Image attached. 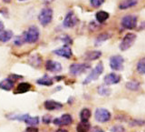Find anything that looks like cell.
I'll return each mask as SVG.
<instances>
[{"label": "cell", "mask_w": 145, "mask_h": 132, "mask_svg": "<svg viewBox=\"0 0 145 132\" xmlns=\"http://www.w3.org/2000/svg\"><path fill=\"white\" fill-rule=\"evenodd\" d=\"M39 36H40L39 29L35 26H31L24 34L25 42L29 44H34L38 41Z\"/></svg>", "instance_id": "cell-1"}, {"label": "cell", "mask_w": 145, "mask_h": 132, "mask_svg": "<svg viewBox=\"0 0 145 132\" xmlns=\"http://www.w3.org/2000/svg\"><path fill=\"white\" fill-rule=\"evenodd\" d=\"M38 20L43 26H48L53 20V10L49 7L43 8L38 16Z\"/></svg>", "instance_id": "cell-2"}, {"label": "cell", "mask_w": 145, "mask_h": 132, "mask_svg": "<svg viewBox=\"0 0 145 132\" xmlns=\"http://www.w3.org/2000/svg\"><path fill=\"white\" fill-rule=\"evenodd\" d=\"M103 72V64L102 62H100L97 64L96 67L91 71V73L87 76V77L84 80V85H87L91 83L92 81L98 79V77L102 75Z\"/></svg>", "instance_id": "cell-3"}, {"label": "cell", "mask_w": 145, "mask_h": 132, "mask_svg": "<svg viewBox=\"0 0 145 132\" xmlns=\"http://www.w3.org/2000/svg\"><path fill=\"white\" fill-rule=\"evenodd\" d=\"M111 112L107 110L106 108H99L95 110L94 113V118L95 120L100 122V123H105L108 122L111 119Z\"/></svg>", "instance_id": "cell-4"}, {"label": "cell", "mask_w": 145, "mask_h": 132, "mask_svg": "<svg viewBox=\"0 0 145 132\" xmlns=\"http://www.w3.org/2000/svg\"><path fill=\"white\" fill-rule=\"evenodd\" d=\"M136 38H137V36H136V35L133 33L126 34L120 44V49L121 51H126V50H128L131 46L134 44Z\"/></svg>", "instance_id": "cell-5"}, {"label": "cell", "mask_w": 145, "mask_h": 132, "mask_svg": "<svg viewBox=\"0 0 145 132\" xmlns=\"http://www.w3.org/2000/svg\"><path fill=\"white\" fill-rule=\"evenodd\" d=\"M121 24L123 28L126 29H134L136 26H137V17L133 15L125 16L121 18Z\"/></svg>", "instance_id": "cell-6"}, {"label": "cell", "mask_w": 145, "mask_h": 132, "mask_svg": "<svg viewBox=\"0 0 145 132\" xmlns=\"http://www.w3.org/2000/svg\"><path fill=\"white\" fill-rule=\"evenodd\" d=\"M123 63H124V59L120 55H115V56H112L110 58V67L112 70H116V71H121L123 68Z\"/></svg>", "instance_id": "cell-7"}, {"label": "cell", "mask_w": 145, "mask_h": 132, "mask_svg": "<svg viewBox=\"0 0 145 132\" xmlns=\"http://www.w3.org/2000/svg\"><path fill=\"white\" fill-rule=\"evenodd\" d=\"M90 68V65L88 64H78V63H74L72 64L70 66V73L74 76H78L84 73L87 69Z\"/></svg>", "instance_id": "cell-8"}, {"label": "cell", "mask_w": 145, "mask_h": 132, "mask_svg": "<svg viewBox=\"0 0 145 132\" xmlns=\"http://www.w3.org/2000/svg\"><path fill=\"white\" fill-rule=\"evenodd\" d=\"M77 23H78V18L76 17V16L72 12H69L65 16L63 24V26L65 27H67V28H72V27L76 26Z\"/></svg>", "instance_id": "cell-9"}, {"label": "cell", "mask_w": 145, "mask_h": 132, "mask_svg": "<svg viewBox=\"0 0 145 132\" xmlns=\"http://www.w3.org/2000/svg\"><path fill=\"white\" fill-rule=\"evenodd\" d=\"M53 123L56 126H69L72 123V117L69 114H63L62 117L54 118Z\"/></svg>", "instance_id": "cell-10"}, {"label": "cell", "mask_w": 145, "mask_h": 132, "mask_svg": "<svg viewBox=\"0 0 145 132\" xmlns=\"http://www.w3.org/2000/svg\"><path fill=\"white\" fill-rule=\"evenodd\" d=\"M54 53L56 55H57V56H59V57H65V58H71L72 56V50L67 45L65 46V47L61 48L54 50Z\"/></svg>", "instance_id": "cell-11"}, {"label": "cell", "mask_w": 145, "mask_h": 132, "mask_svg": "<svg viewBox=\"0 0 145 132\" xmlns=\"http://www.w3.org/2000/svg\"><path fill=\"white\" fill-rule=\"evenodd\" d=\"M103 81H104V84L107 86L118 84L121 81V77L119 75L115 74V73H110V74H107L104 77Z\"/></svg>", "instance_id": "cell-12"}, {"label": "cell", "mask_w": 145, "mask_h": 132, "mask_svg": "<svg viewBox=\"0 0 145 132\" xmlns=\"http://www.w3.org/2000/svg\"><path fill=\"white\" fill-rule=\"evenodd\" d=\"M45 68L52 73H57L62 70V65L59 62L54 60H47L45 63Z\"/></svg>", "instance_id": "cell-13"}, {"label": "cell", "mask_w": 145, "mask_h": 132, "mask_svg": "<svg viewBox=\"0 0 145 132\" xmlns=\"http://www.w3.org/2000/svg\"><path fill=\"white\" fill-rule=\"evenodd\" d=\"M44 106L45 109H47L49 111H53V110H58L63 108V105L60 102L54 101V100H46L44 102Z\"/></svg>", "instance_id": "cell-14"}, {"label": "cell", "mask_w": 145, "mask_h": 132, "mask_svg": "<svg viewBox=\"0 0 145 132\" xmlns=\"http://www.w3.org/2000/svg\"><path fill=\"white\" fill-rule=\"evenodd\" d=\"M32 86L27 83V82H22V83L18 84V86H16L15 94H23V93H26L31 89Z\"/></svg>", "instance_id": "cell-15"}, {"label": "cell", "mask_w": 145, "mask_h": 132, "mask_svg": "<svg viewBox=\"0 0 145 132\" xmlns=\"http://www.w3.org/2000/svg\"><path fill=\"white\" fill-rule=\"evenodd\" d=\"M14 86H15V81H13L12 79H9V77L0 82V88L6 91L11 90L14 88Z\"/></svg>", "instance_id": "cell-16"}, {"label": "cell", "mask_w": 145, "mask_h": 132, "mask_svg": "<svg viewBox=\"0 0 145 132\" xmlns=\"http://www.w3.org/2000/svg\"><path fill=\"white\" fill-rule=\"evenodd\" d=\"M102 56V52L101 51H98V50H93V51H89L85 54L84 58L85 60H88V61H93V60H96V59L100 58Z\"/></svg>", "instance_id": "cell-17"}, {"label": "cell", "mask_w": 145, "mask_h": 132, "mask_svg": "<svg viewBox=\"0 0 145 132\" xmlns=\"http://www.w3.org/2000/svg\"><path fill=\"white\" fill-rule=\"evenodd\" d=\"M138 3V0H122L119 5V8L121 10L133 7Z\"/></svg>", "instance_id": "cell-18"}, {"label": "cell", "mask_w": 145, "mask_h": 132, "mask_svg": "<svg viewBox=\"0 0 145 132\" xmlns=\"http://www.w3.org/2000/svg\"><path fill=\"white\" fill-rule=\"evenodd\" d=\"M36 83L41 85V86H52L54 84V80L52 77H50L49 76L47 75H44V77H42L41 79L36 80Z\"/></svg>", "instance_id": "cell-19"}, {"label": "cell", "mask_w": 145, "mask_h": 132, "mask_svg": "<svg viewBox=\"0 0 145 132\" xmlns=\"http://www.w3.org/2000/svg\"><path fill=\"white\" fill-rule=\"evenodd\" d=\"M13 38V32L11 30H3L0 32V41L3 43H7Z\"/></svg>", "instance_id": "cell-20"}, {"label": "cell", "mask_w": 145, "mask_h": 132, "mask_svg": "<svg viewBox=\"0 0 145 132\" xmlns=\"http://www.w3.org/2000/svg\"><path fill=\"white\" fill-rule=\"evenodd\" d=\"M28 114H15L11 113L7 115V117L11 120H18V121H25L26 119V117H28Z\"/></svg>", "instance_id": "cell-21"}, {"label": "cell", "mask_w": 145, "mask_h": 132, "mask_svg": "<svg viewBox=\"0 0 145 132\" xmlns=\"http://www.w3.org/2000/svg\"><path fill=\"white\" fill-rule=\"evenodd\" d=\"M29 63L32 67H39L42 64V58L39 55H34V56L30 57L29 58Z\"/></svg>", "instance_id": "cell-22"}, {"label": "cell", "mask_w": 145, "mask_h": 132, "mask_svg": "<svg viewBox=\"0 0 145 132\" xmlns=\"http://www.w3.org/2000/svg\"><path fill=\"white\" fill-rule=\"evenodd\" d=\"M110 15H109V13H107L106 11H99L96 13V15H95V17H96V20L99 22V23H103L105 22Z\"/></svg>", "instance_id": "cell-23"}, {"label": "cell", "mask_w": 145, "mask_h": 132, "mask_svg": "<svg viewBox=\"0 0 145 132\" xmlns=\"http://www.w3.org/2000/svg\"><path fill=\"white\" fill-rule=\"evenodd\" d=\"M92 115L91 113V110L88 108H84L82 109V111L80 112V118H81V121L82 122H88L89 118Z\"/></svg>", "instance_id": "cell-24"}, {"label": "cell", "mask_w": 145, "mask_h": 132, "mask_svg": "<svg viewBox=\"0 0 145 132\" xmlns=\"http://www.w3.org/2000/svg\"><path fill=\"white\" fill-rule=\"evenodd\" d=\"M110 36L111 35L110 34H108V33H103V34H100L96 39H95V46H100L101 44H103L104 41H106L107 39L110 38Z\"/></svg>", "instance_id": "cell-25"}, {"label": "cell", "mask_w": 145, "mask_h": 132, "mask_svg": "<svg viewBox=\"0 0 145 132\" xmlns=\"http://www.w3.org/2000/svg\"><path fill=\"white\" fill-rule=\"evenodd\" d=\"M90 124L88 122H80L76 127L77 132H88L90 130Z\"/></svg>", "instance_id": "cell-26"}, {"label": "cell", "mask_w": 145, "mask_h": 132, "mask_svg": "<svg viewBox=\"0 0 145 132\" xmlns=\"http://www.w3.org/2000/svg\"><path fill=\"white\" fill-rule=\"evenodd\" d=\"M140 82L138 81H129V82H127L126 83V88H128L129 90H133V91H136V90H138L140 88Z\"/></svg>", "instance_id": "cell-27"}, {"label": "cell", "mask_w": 145, "mask_h": 132, "mask_svg": "<svg viewBox=\"0 0 145 132\" xmlns=\"http://www.w3.org/2000/svg\"><path fill=\"white\" fill-rule=\"evenodd\" d=\"M25 124L28 126H37L39 124V117H30L28 116L25 120Z\"/></svg>", "instance_id": "cell-28"}, {"label": "cell", "mask_w": 145, "mask_h": 132, "mask_svg": "<svg viewBox=\"0 0 145 132\" xmlns=\"http://www.w3.org/2000/svg\"><path fill=\"white\" fill-rule=\"evenodd\" d=\"M98 93L99 95L103 96V97H107L111 94V89L107 88L106 86H100L98 88Z\"/></svg>", "instance_id": "cell-29"}, {"label": "cell", "mask_w": 145, "mask_h": 132, "mask_svg": "<svg viewBox=\"0 0 145 132\" xmlns=\"http://www.w3.org/2000/svg\"><path fill=\"white\" fill-rule=\"evenodd\" d=\"M137 71L140 75L145 74V59L144 58H142L137 63Z\"/></svg>", "instance_id": "cell-30"}, {"label": "cell", "mask_w": 145, "mask_h": 132, "mask_svg": "<svg viewBox=\"0 0 145 132\" xmlns=\"http://www.w3.org/2000/svg\"><path fill=\"white\" fill-rule=\"evenodd\" d=\"M25 43V39H24V36H18L15 38V41H14V44L16 46H22Z\"/></svg>", "instance_id": "cell-31"}, {"label": "cell", "mask_w": 145, "mask_h": 132, "mask_svg": "<svg viewBox=\"0 0 145 132\" xmlns=\"http://www.w3.org/2000/svg\"><path fill=\"white\" fill-rule=\"evenodd\" d=\"M104 1L105 0H91V5L93 7H95V8H97V7H100L102 6V5L104 3Z\"/></svg>", "instance_id": "cell-32"}, {"label": "cell", "mask_w": 145, "mask_h": 132, "mask_svg": "<svg viewBox=\"0 0 145 132\" xmlns=\"http://www.w3.org/2000/svg\"><path fill=\"white\" fill-rule=\"evenodd\" d=\"M131 126H136V127H140L144 125V121L142 119H133L130 122Z\"/></svg>", "instance_id": "cell-33"}, {"label": "cell", "mask_w": 145, "mask_h": 132, "mask_svg": "<svg viewBox=\"0 0 145 132\" xmlns=\"http://www.w3.org/2000/svg\"><path fill=\"white\" fill-rule=\"evenodd\" d=\"M110 130H111L112 132H125L124 127H122V126H121V125L113 126Z\"/></svg>", "instance_id": "cell-34"}, {"label": "cell", "mask_w": 145, "mask_h": 132, "mask_svg": "<svg viewBox=\"0 0 145 132\" xmlns=\"http://www.w3.org/2000/svg\"><path fill=\"white\" fill-rule=\"evenodd\" d=\"M43 122L44 124H49V123L52 122V117L50 115H44L43 117Z\"/></svg>", "instance_id": "cell-35"}, {"label": "cell", "mask_w": 145, "mask_h": 132, "mask_svg": "<svg viewBox=\"0 0 145 132\" xmlns=\"http://www.w3.org/2000/svg\"><path fill=\"white\" fill-rule=\"evenodd\" d=\"M25 132H39L38 129L35 126H29L27 129H25Z\"/></svg>", "instance_id": "cell-36"}, {"label": "cell", "mask_w": 145, "mask_h": 132, "mask_svg": "<svg viewBox=\"0 0 145 132\" xmlns=\"http://www.w3.org/2000/svg\"><path fill=\"white\" fill-rule=\"evenodd\" d=\"M22 76H19V75H10V77H9V79H12L13 81H15V80H17V79H22Z\"/></svg>", "instance_id": "cell-37"}, {"label": "cell", "mask_w": 145, "mask_h": 132, "mask_svg": "<svg viewBox=\"0 0 145 132\" xmlns=\"http://www.w3.org/2000/svg\"><path fill=\"white\" fill-rule=\"evenodd\" d=\"M5 28V26H4V23L0 20V32H2Z\"/></svg>", "instance_id": "cell-38"}, {"label": "cell", "mask_w": 145, "mask_h": 132, "mask_svg": "<svg viewBox=\"0 0 145 132\" xmlns=\"http://www.w3.org/2000/svg\"><path fill=\"white\" fill-rule=\"evenodd\" d=\"M56 132H69V131H68V130H66V129H60L56 130Z\"/></svg>", "instance_id": "cell-39"}, {"label": "cell", "mask_w": 145, "mask_h": 132, "mask_svg": "<svg viewBox=\"0 0 145 132\" xmlns=\"http://www.w3.org/2000/svg\"><path fill=\"white\" fill-rule=\"evenodd\" d=\"M3 1H4L5 3H10V2H11V0H3Z\"/></svg>", "instance_id": "cell-40"}, {"label": "cell", "mask_w": 145, "mask_h": 132, "mask_svg": "<svg viewBox=\"0 0 145 132\" xmlns=\"http://www.w3.org/2000/svg\"><path fill=\"white\" fill-rule=\"evenodd\" d=\"M18 1H26V0H18Z\"/></svg>", "instance_id": "cell-41"}, {"label": "cell", "mask_w": 145, "mask_h": 132, "mask_svg": "<svg viewBox=\"0 0 145 132\" xmlns=\"http://www.w3.org/2000/svg\"><path fill=\"white\" fill-rule=\"evenodd\" d=\"M98 132H103V131H98Z\"/></svg>", "instance_id": "cell-42"}]
</instances>
